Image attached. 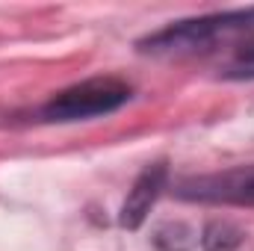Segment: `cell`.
<instances>
[{
  "label": "cell",
  "mask_w": 254,
  "mask_h": 251,
  "mask_svg": "<svg viewBox=\"0 0 254 251\" xmlns=\"http://www.w3.org/2000/svg\"><path fill=\"white\" fill-rule=\"evenodd\" d=\"M254 30V6L249 9H231V12H213L201 18H187L175 21L151 36H145L136 48L142 54L154 57H178V54H198L210 51L219 39L240 36Z\"/></svg>",
  "instance_id": "1"
},
{
  "label": "cell",
  "mask_w": 254,
  "mask_h": 251,
  "mask_svg": "<svg viewBox=\"0 0 254 251\" xmlns=\"http://www.w3.org/2000/svg\"><path fill=\"white\" fill-rule=\"evenodd\" d=\"M133 98V89L119 77H89L83 83H74L63 92H57L45 107H42V119L45 122H86V119H98V116H110L116 110H122L127 101Z\"/></svg>",
  "instance_id": "2"
},
{
  "label": "cell",
  "mask_w": 254,
  "mask_h": 251,
  "mask_svg": "<svg viewBox=\"0 0 254 251\" xmlns=\"http://www.w3.org/2000/svg\"><path fill=\"white\" fill-rule=\"evenodd\" d=\"M175 195L181 201H201V204H234V207H254V163L234 166L213 175H195L175 184Z\"/></svg>",
  "instance_id": "3"
},
{
  "label": "cell",
  "mask_w": 254,
  "mask_h": 251,
  "mask_svg": "<svg viewBox=\"0 0 254 251\" xmlns=\"http://www.w3.org/2000/svg\"><path fill=\"white\" fill-rule=\"evenodd\" d=\"M166 181H169V166H166V163H154V166H145V169L139 172V178L133 181L125 204H122V210H119V225H122L125 231L142 228V222L148 219L151 207H154L157 198L163 195Z\"/></svg>",
  "instance_id": "4"
},
{
  "label": "cell",
  "mask_w": 254,
  "mask_h": 251,
  "mask_svg": "<svg viewBox=\"0 0 254 251\" xmlns=\"http://www.w3.org/2000/svg\"><path fill=\"white\" fill-rule=\"evenodd\" d=\"M243 240H246V234L231 222H207V228L201 231L204 251H237L243 246Z\"/></svg>",
  "instance_id": "5"
},
{
  "label": "cell",
  "mask_w": 254,
  "mask_h": 251,
  "mask_svg": "<svg viewBox=\"0 0 254 251\" xmlns=\"http://www.w3.org/2000/svg\"><path fill=\"white\" fill-rule=\"evenodd\" d=\"M246 74H254V48L243 51V65L237 71H231V77H246Z\"/></svg>",
  "instance_id": "6"
}]
</instances>
